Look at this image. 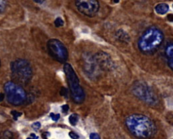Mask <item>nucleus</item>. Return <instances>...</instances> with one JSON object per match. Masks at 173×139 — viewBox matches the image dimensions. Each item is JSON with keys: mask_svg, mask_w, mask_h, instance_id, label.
Listing matches in <instances>:
<instances>
[{"mask_svg": "<svg viewBox=\"0 0 173 139\" xmlns=\"http://www.w3.org/2000/svg\"><path fill=\"white\" fill-rule=\"evenodd\" d=\"M125 124L131 134L138 139H151L157 132L156 126L148 117L141 114H132L125 120Z\"/></svg>", "mask_w": 173, "mask_h": 139, "instance_id": "f257e3e1", "label": "nucleus"}, {"mask_svg": "<svg viewBox=\"0 0 173 139\" xmlns=\"http://www.w3.org/2000/svg\"><path fill=\"white\" fill-rule=\"evenodd\" d=\"M163 41V33L157 27H149L139 39L138 47L143 53L151 54L158 50Z\"/></svg>", "mask_w": 173, "mask_h": 139, "instance_id": "f03ea898", "label": "nucleus"}, {"mask_svg": "<svg viewBox=\"0 0 173 139\" xmlns=\"http://www.w3.org/2000/svg\"><path fill=\"white\" fill-rule=\"evenodd\" d=\"M64 71L73 101L77 104L82 103L85 101V95L75 70L71 65L66 63L64 66Z\"/></svg>", "mask_w": 173, "mask_h": 139, "instance_id": "7ed1b4c3", "label": "nucleus"}, {"mask_svg": "<svg viewBox=\"0 0 173 139\" xmlns=\"http://www.w3.org/2000/svg\"><path fill=\"white\" fill-rule=\"evenodd\" d=\"M12 77L17 82L27 84L32 78L33 70L30 63L26 60L17 59L10 65Z\"/></svg>", "mask_w": 173, "mask_h": 139, "instance_id": "20e7f679", "label": "nucleus"}, {"mask_svg": "<svg viewBox=\"0 0 173 139\" xmlns=\"http://www.w3.org/2000/svg\"><path fill=\"white\" fill-rule=\"evenodd\" d=\"M4 91L7 101L14 106L20 105L27 99V93L21 86L12 81L7 82L4 84Z\"/></svg>", "mask_w": 173, "mask_h": 139, "instance_id": "39448f33", "label": "nucleus"}, {"mask_svg": "<svg viewBox=\"0 0 173 139\" xmlns=\"http://www.w3.org/2000/svg\"><path fill=\"white\" fill-rule=\"evenodd\" d=\"M47 48L51 58L60 63H65L68 58L66 47L58 39H50L47 43Z\"/></svg>", "mask_w": 173, "mask_h": 139, "instance_id": "423d86ee", "label": "nucleus"}, {"mask_svg": "<svg viewBox=\"0 0 173 139\" xmlns=\"http://www.w3.org/2000/svg\"><path fill=\"white\" fill-rule=\"evenodd\" d=\"M132 91L136 96L150 104L156 103L158 100L152 90L148 87L147 84L141 82L135 83Z\"/></svg>", "mask_w": 173, "mask_h": 139, "instance_id": "0eeeda50", "label": "nucleus"}, {"mask_svg": "<svg viewBox=\"0 0 173 139\" xmlns=\"http://www.w3.org/2000/svg\"><path fill=\"white\" fill-rule=\"evenodd\" d=\"M77 10L88 17H93L99 10V3L96 0H79L75 1Z\"/></svg>", "mask_w": 173, "mask_h": 139, "instance_id": "6e6552de", "label": "nucleus"}, {"mask_svg": "<svg viewBox=\"0 0 173 139\" xmlns=\"http://www.w3.org/2000/svg\"><path fill=\"white\" fill-rule=\"evenodd\" d=\"M165 54L168 60V66L173 70V43L167 45L165 49Z\"/></svg>", "mask_w": 173, "mask_h": 139, "instance_id": "1a4fd4ad", "label": "nucleus"}, {"mask_svg": "<svg viewBox=\"0 0 173 139\" xmlns=\"http://www.w3.org/2000/svg\"><path fill=\"white\" fill-rule=\"evenodd\" d=\"M168 10H169V5L165 3H159L155 7V10L157 12V14L160 15L165 14L168 12Z\"/></svg>", "mask_w": 173, "mask_h": 139, "instance_id": "9d476101", "label": "nucleus"}, {"mask_svg": "<svg viewBox=\"0 0 173 139\" xmlns=\"http://www.w3.org/2000/svg\"><path fill=\"white\" fill-rule=\"evenodd\" d=\"M116 36L117 37L118 40H120L121 41H125V42L127 41V42L130 40V38L129 35H128V34L124 31H123V30H121V29L116 32Z\"/></svg>", "mask_w": 173, "mask_h": 139, "instance_id": "9b49d317", "label": "nucleus"}, {"mask_svg": "<svg viewBox=\"0 0 173 139\" xmlns=\"http://www.w3.org/2000/svg\"><path fill=\"white\" fill-rule=\"evenodd\" d=\"M79 115H77V113H73L71 114L70 116L69 117V122H70V124L72 126H75L77 125V124L79 122Z\"/></svg>", "mask_w": 173, "mask_h": 139, "instance_id": "f8f14e48", "label": "nucleus"}, {"mask_svg": "<svg viewBox=\"0 0 173 139\" xmlns=\"http://www.w3.org/2000/svg\"><path fill=\"white\" fill-rule=\"evenodd\" d=\"M54 24H55V26L56 27H61L64 26V20H63L61 18L59 17V18H57L55 20Z\"/></svg>", "mask_w": 173, "mask_h": 139, "instance_id": "ddd939ff", "label": "nucleus"}, {"mask_svg": "<svg viewBox=\"0 0 173 139\" xmlns=\"http://www.w3.org/2000/svg\"><path fill=\"white\" fill-rule=\"evenodd\" d=\"M13 134L10 131H5L3 133L2 139H13Z\"/></svg>", "mask_w": 173, "mask_h": 139, "instance_id": "4468645a", "label": "nucleus"}, {"mask_svg": "<svg viewBox=\"0 0 173 139\" xmlns=\"http://www.w3.org/2000/svg\"><path fill=\"white\" fill-rule=\"evenodd\" d=\"M6 5H7V3L5 1L0 0V14H1L5 11Z\"/></svg>", "mask_w": 173, "mask_h": 139, "instance_id": "2eb2a0df", "label": "nucleus"}, {"mask_svg": "<svg viewBox=\"0 0 173 139\" xmlns=\"http://www.w3.org/2000/svg\"><path fill=\"white\" fill-rule=\"evenodd\" d=\"M11 114H12V116H13V118H14L15 120H17L18 118H19L20 116H21L22 113L18 112L16 111L12 110V111H11Z\"/></svg>", "mask_w": 173, "mask_h": 139, "instance_id": "dca6fc26", "label": "nucleus"}, {"mask_svg": "<svg viewBox=\"0 0 173 139\" xmlns=\"http://www.w3.org/2000/svg\"><path fill=\"white\" fill-rule=\"evenodd\" d=\"M50 117L53 120V121L57 122V121L60 119V115L59 114V113H58V114H54L53 113H50Z\"/></svg>", "mask_w": 173, "mask_h": 139, "instance_id": "f3484780", "label": "nucleus"}, {"mask_svg": "<svg viewBox=\"0 0 173 139\" xmlns=\"http://www.w3.org/2000/svg\"><path fill=\"white\" fill-rule=\"evenodd\" d=\"M69 136H70V138L72 139H78L79 138V136L74 132H69Z\"/></svg>", "mask_w": 173, "mask_h": 139, "instance_id": "a211bd4d", "label": "nucleus"}, {"mask_svg": "<svg viewBox=\"0 0 173 139\" xmlns=\"http://www.w3.org/2000/svg\"><path fill=\"white\" fill-rule=\"evenodd\" d=\"M89 139H100V137L97 133H91L90 134Z\"/></svg>", "mask_w": 173, "mask_h": 139, "instance_id": "6ab92c4d", "label": "nucleus"}, {"mask_svg": "<svg viewBox=\"0 0 173 139\" xmlns=\"http://www.w3.org/2000/svg\"><path fill=\"white\" fill-rule=\"evenodd\" d=\"M41 123L37 122L34 123L32 125V127H33V128L34 130H39L41 128Z\"/></svg>", "mask_w": 173, "mask_h": 139, "instance_id": "aec40b11", "label": "nucleus"}, {"mask_svg": "<svg viewBox=\"0 0 173 139\" xmlns=\"http://www.w3.org/2000/svg\"><path fill=\"white\" fill-rule=\"evenodd\" d=\"M62 109L63 112H68V111L69 109V106H68V105H62Z\"/></svg>", "mask_w": 173, "mask_h": 139, "instance_id": "412c9836", "label": "nucleus"}, {"mask_svg": "<svg viewBox=\"0 0 173 139\" xmlns=\"http://www.w3.org/2000/svg\"><path fill=\"white\" fill-rule=\"evenodd\" d=\"M27 139H38V137H37L35 134H31L30 137L27 138Z\"/></svg>", "mask_w": 173, "mask_h": 139, "instance_id": "4be33fe9", "label": "nucleus"}, {"mask_svg": "<svg viewBox=\"0 0 173 139\" xmlns=\"http://www.w3.org/2000/svg\"><path fill=\"white\" fill-rule=\"evenodd\" d=\"M167 18L170 22H173V14H168V16H167Z\"/></svg>", "mask_w": 173, "mask_h": 139, "instance_id": "5701e85b", "label": "nucleus"}, {"mask_svg": "<svg viewBox=\"0 0 173 139\" xmlns=\"http://www.w3.org/2000/svg\"><path fill=\"white\" fill-rule=\"evenodd\" d=\"M3 99H4V95L2 93H0V101L3 100Z\"/></svg>", "mask_w": 173, "mask_h": 139, "instance_id": "b1692460", "label": "nucleus"}, {"mask_svg": "<svg viewBox=\"0 0 173 139\" xmlns=\"http://www.w3.org/2000/svg\"><path fill=\"white\" fill-rule=\"evenodd\" d=\"M34 2L38 3H43L44 2V1H37V0H35Z\"/></svg>", "mask_w": 173, "mask_h": 139, "instance_id": "393cba45", "label": "nucleus"}, {"mask_svg": "<svg viewBox=\"0 0 173 139\" xmlns=\"http://www.w3.org/2000/svg\"><path fill=\"white\" fill-rule=\"evenodd\" d=\"M0 66H1V62H0Z\"/></svg>", "mask_w": 173, "mask_h": 139, "instance_id": "a878e982", "label": "nucleus"}, {"mask_svg": "<svg viewBox=\"0 0 173 139\" xmlns=\"http://www.w3.org/2000/svg\"></svg>", "mask_w": 173, "mask_h": 139, "instance_id": "bb28decb", "label": "nucleus"}]
</instances>
